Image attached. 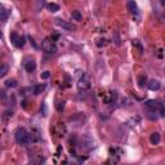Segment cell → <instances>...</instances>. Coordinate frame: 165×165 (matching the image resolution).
Segmentation results:
<instances>
[{
  "mask_svg": "<svg viewBox=\"0 0 165 165\" xmlns=\"http://www.w3.org/2000/svg\"><path fill=\"white\" fill-rule=\"evenodd\" d=\"M71 18L76 22H80L82 19V14L80 13V11H72L71 12Z\"/></svg>",
  "mask_w": 165,
  "mask_h": 165,
  "instance_id": "11",
  "label": "cell"
},
{
  "mask_svg": "<svg viewBox=\"0 0 165 165\" xmlns=\"http://www.w3.org/2000/svg\"><path fill=\"white\" fill-rule=\"evenodd\" d=\"M45 88H47L45 84H39V85H36V86H34V88H32V93L35 95H37V94L43 93V92L45 90Z\"/></svg>",
  "mask_w": 165,
  "mask_h": 165,
  "instance_id": "9",
  "label": "cell"
},
{
  "mask_svg": "<svg viewBox=\"0 0 165 165\" xmlns=\"http://www.w3.org/2000/svg\"><path fill=\"white\" fill-rule=\"evenodd\" d=\"M56 108H57L58 112H62L63 108H65V102L63 101H62V102H57V103H56Z\"/></svg>",
  "mask_w": 165,
  "mask_h": 165,
  "instance_id": "20",
  "label": "cell"
},
{
  "mask_svg": "<svg viewBox=\"0 0 165 165\" xmlns=\"http://www.w3.org/2000/svg\"><path fill=\"white\" fill-rule=\"evenodd\" d=\"M56 25L58 27L63 28V30H66V31H72V30H75V28H76L72 23L67 22V21H65V19H62V18H57L56 19Z\"/></svg>",
  "mask_w": 165,
  "mask_h": 165,
  "instance_id": "2",
  "label": "cell"
},
{
  "mask_svg": "<svg viewBox=\"0 0 165 165\" xmlns=\"http://www.w3.org/2000/svg\"><path fill=\"white\" fill-rule=\"evenodd\" d=\"M77 86H79L80 90H86L90 86V82H89V79L86 77L85 75H82V77H80L79 80V84H77Z\"/></svg>",
  "mask_w": 165,
  "mask_h": 165,
  "instance_id": "5",
  "label": "cell"
},
{
  "mask_svg": "<svg viewBox=\"0 0 165 165\" xmlns=\"http://www.w3.org/2000/svg\"><path fill=\"white\" fill-rule=\"evenodd\" d=\"M14 138L16 142L19 144H27L28 143V132L25 128H18L14 133Z\"/></svg>",
  "mask_w": 165,
  "mask_h": 165,
  "instance_id": "1",
  "label": "cell"
},
{
  "mask_svg": "<svg viewBox=\"0 0 165 165\" xmlns=\"http://www.w3.org/2000/svg\"><path fill=\"white\" fill-rule=\"evenodd\" d=\"M106 45V39H98L97 40V47H105Z\"/></svg>",
  "mask_w": 165,
  "mask_h": 165,
  "instance_id": "22",
  "label": "cell"
},
{
  "mask_svg": "<svg viewBox=\"0 0 165 165\" xmlns=\"http://www.w3.org/2000/svg\"><path fill=\"white\" fill-rule=\"evenodd\" d=\"M25 41H26V37L25 36H19L17 44H16V48H23V45H25Z\"/></svg>",
  "mask_w": 165,
  "mask_h": 165,
  "instance_id": "18",
  "label": "cell"
},
{
  "mask_svg": "<svg viewBox=\"0 0 165 165\" xmlns=\"http://www.w3.org/2000/svg\"><path fill=\"white\" fill-rule=\"evenodd\" d=\"M2 36H3V34H2V31H0V39H2Z\"/></svg>",
  "mask_w": 165,
  "mask_h": 165,
  "instance_id": "25",
  "label": "cell"
},
{
  "mask_svg": "<svg viewBox=\"0 0 165 165\" xmlns=\"http://www.w3.org/2000/svg\"><path fill=\"white\" fill-rule=\"evenodd\" d=\"M8 71H9V67L7 65H2V66H0V79L7 75Z\"/></svg>",
  "mask_w": 165,
  "mask_h": 165,
  "instance_id": "16",
  "label": "cell"
},
{
  "mask_svg": "<svg viewBox=\"0 0 165 165\" xmlns=\"http://www.w3.org/2000/svg\"><path fill=\"white\" fill-rule=\"evenodd\" d=\"M147 85H148V88L151 89V90H159V89H160V86H161V84H160V81H159V80H155V79L150 80V81L147 82Z\"/></svg>",
  "mask_w": 165,
  "mask_h": 165,
  "instance_id": "7",
  "label": "cell"
},
{
  "mask_svg": "<svg viewBox=\"0 0 165 165\" xmlns=\"http://www.w3.org/2000/svg\"><path fill=\"white\" fill-rule=\"evenodd\" d=\"M18 84H17V81L16 80H8L7 82H5V86H7V88H16V86H17Z\"/></svg>",
  "mask_w": 165,
  "mask_h": 165,
  "instance_id": "19",
  "label": "cell"
},
{
  "mask_svg": "<svg viewBox=\"0 0 165 165\" xmlns=\"http://www.w3.org/2000/svg\"><path fill=\"white\" fill-rule=\"evenodd\" d=\"M45 5V0H36V9L41 11V8Z\"/></svg>",
  "mask_w": 165,
  "mask_h": 165,
  "instance_id": "21",
  "label": "cell"
},
{
  "mask_svg": "<svg viewBox=\"0 0 165 165\" xmlns=\"http://www.w3.org/2000/svg\"><path fill=\"white\" fill-rule=\"evenodd\" d=\"M138 85H139V86L147 85V79H146V76H143V75L138 76Z\"/></svg>",
  "mask_w": 165,
  "mask_h": 165,
  "instance_id": "17",
  "label": "cell"
},
{
  "mask_svg": "<svg viewBox=\"0 0 165 165\" xmlns=\"http://www.w3.org/2000/svg\"><path fill=\"white\" fill-rule=\"evenodd\" d=\"M0 18H2L3 21H5L8 18V12H7V9L4 8L3 4H0Z\"/></svg>",
  "mask_w": 165,
  "mask_h": 165,
  "instance_id": "15",
  "label": "cell"
},
{
  "mask_svg": "<svg viewBox=\"0 0 165 165\" xmlns=\"http://www.w3.org/2000/svg\"><path fill=\"white\" fill-rule=\"evenodd\" d=\"M127 5H128L129 12L132 13V14H134V16H137V14H138V5H137V3H135L134 0H129Z\"/></svg>",
  "mask_w": 165,
  "mask_h": 165,
  "instance_id": "6",
  "label": "cell"
},
{
  "mask_svg": "<svg viewBox=\"0 0 165 165\" xmlns=\"http://www.w3.org/2000/svg\"><path fill=\"white\" fill-rule=\"evenodd\" d=\"M160 4H161V5H164V4H165V0H160Z\"/></svg>",
  "mask_w": 165,
  "mask_h": 165,
  "instance_id": "24",
  "label": "cell"
},
{
  "mask_svg": "<svg viewBox=\"0 0 165 165\" xmlns=\"http://www.w3.org/2000/svg\"><path fill=\"white\" fill-rule=\"evenodd\" d=\"M9 39H11V41H12V44L16 47V44H17V41H18V39H19V35L16 32V31H12L11 32V35H9Z\"/></svg>",
  "mask_w": 165,
  "mask_h": 165,
  "instance_id": "13",
  "label": "cell"
},
{
  "mask_svg": "<svg viewBox=\"0 0 165 165\" xmlns=\"http://www.w3.org/2000/svg\"><path fill=\"white\" fill-rule=\"evenodd\" d=\"M49 76H50V72H49V71H44V72L41 74V79H48Z\"/></svg>",
  "mask_w": 165,
  "mask_h": 165,
  "instance_id": "23",
  "label": "cell"
},
{
  "mask_svg": "<svg viewBox=\"0 0 165 165\" xmlns=\"http://www.w3.org/2000/svg\"><path fill=\"white\" fill-rule=\"evenodd\" d=\"M156 114H157V110H148L147 118H148L150 120H157L159 115H156Z\"/></svg>",
  "mask_w": 165,
  "mask_h": 165,
  "instance_id": "14",
  "label": "cell"
},
{
  "mask_svg": "<svg viewBox=\"0 0 165 165\" xmlns=\"http://www.w3.org/2000/svg\"><path fill=\"white\" fill-rule=\"evenodd\" d=\"M47 8H48V11L52 12V13H56V12L60 11V5H58V4H56V3H49V4L47 5Z\"/></svg>",
  "mask_w": 165,
  "mask_h": 165,
  "instance_id": "12",
  "label": "cell"
},
{
  "mask_svg": "<svg viewBox=\"0 0 165 165\" xmlns=\"http://www.w3.org/2000/svg\"><path fill=\"white\" fill-rule=\"evenodd\" d=\"M43 49L48 53H56V45H54V43H53V40L45 39V40L43 41Z\"/></svg>",
  "mask_w": 165,
  "mask_h": 165,
  "instance_id": "3",
  "label": "cell"
},
{
  "mask_svg": "<svg viewBox=\"0 0 165 165\" xmlns=\"http://www.w3.org/2000/svg\"><path fill=\"white\" fill-rule=\"evenodd\" d=\"M25 69H26L27 72H32L34 70L36 69V63H35V61H34V60L27 61V62H26V65H25Z\"/></svg>",
  "mask_w": 165,
  "mask_h": 165,
  "instance_id": "10",
  "label": "cell"
},
{
  "mask_svg": "<svg viewBox=\"0 0 165 165\" xmlns=\"http://www.w3.org/2000/svg\"><path fill=\"white\" fill-rule=\"evenodd\" d=\"M160 141H161V137H160V134L157 132L152 133L151 137H150V142H151V144H154V146H157L160 143Z\"/></svg>",
  "mask_w": 165,
  "mask_h": 165,
  "instance_id": "8",
  "label": "cell"
},
{
  "mask_svg": "<svg viewBox=\"0 0 165 165\" xmlns=\"http://www.w3.org/2000/svg\"><path fill=\"white\" fill-rule=\"evenodd\" d=\"M144 105H146V107L148 110H159L163 103H161V101H159V99H150Z\"/></svg>",
  "mask_w": 165,
  "mask_h": 165,
  "instance_id": "4",
  "label": "cell"
}]
</instances>
